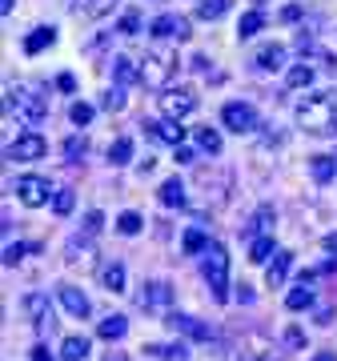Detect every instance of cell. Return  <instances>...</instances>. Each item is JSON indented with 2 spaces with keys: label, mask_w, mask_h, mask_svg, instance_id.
I'll use <instances>...</instances> for the list:
<instances>
[{
  "label": "cell",
  "mask_w": 337,
  "mask_h": 361,
  "mask_svg": "<svg viewBox=\"0 0 337 361\" xmlns=\"http://www.w3.org/2000/svg\"><path fill=\"white\" fill-rule=\"evenodd\" d=\"M298 125L310 137H333L337 133V92L325 89V92H313L298 104Z\"/></svg>",
  "instance_id": "cell-1"
},
{
  "label": "cell",
  "mask_w": 337,
  "mask_h": 361,
  "mask_svg": "<svg viewBox=\"0 0 337 361\" xmlns=\"http://www.w3.org/2000/svg\"><path fill=\"white\" fill-rule=\"evenodd\" d=\"M177 68H181V56L177 49H165V44H157V49L145 52L141 61V80L149 89H168V80L177 77Z\"/></svg>",
  "instance_id": "cell-2"
},
{
  "label": "cell",
  "mask_w": 337,
  "mask_h": 361,
  "mask_svg": "<svg viewBox=\"0 0 337 361\" xmlns=\"http://www.w3.org/2000/svg\"><path fill=\"white\" fill-rule=\"evenodd\" d=\"M201 269H205V281L213 289V301H229V253L225 245H213L205 249V261H201Z\"/></svg>",
  "instance_id": "cell-3"
},
{
  "label": "cell",
  "mask_w": 337,
  "mask_h": 361,
  "mask_svg": "<svg viewBox=\"0 0 337 361\" xmlns=\"http://www.w3.org/2000/svg\"><path fill=\"white\" fill-rule=\"evenodd\" d=\"M8 109H16V116L25 121L28 129H37L40 121L49 116V97H37V92H28V89H8Z\"/></svg>",
  "instance_id": "cell-4"
},
{
  "label": "cell",
  "mask_w": 337,
  "mask_h": 361,
  "mask_svg": "<svg viewBox=\"0 0 337 361\" xmlns=\"http://www.w3.org/2000/svg\"><path fill=\"white\" fill-rule=\"evenodd\" d=\"M16 197H20V205H28V209H40V205H49V197H56V193H52L49 177H37V173H25V177H16Z\"/></svg>",
  "instance_id": "cell-5"
},
{
  "label": "cell",
  "mask_w": 337,
  "mask_h": 361,
  "mask_svg": "<svg viewBox=\"0 0 337 361\" xmlns=\"http://www.w3.org/2000/svg\"><path fill=\"white\" fill-rule=\"evenodd\" d=\"M157 104H161V113H165L168 121H185V116L197 109V92L193 89H161Z\"/></svg>",
  "instance_id": "cell-6"
},
{
  "label": "cell",
  "mask_w": 337,
  "mask_h": 361,
  "mask_svg": "<svg viewBox=\"0 0 337 361\" xmlns=\"http://www.w3.org/2000/svg\"><path fill=\"white\" fill-rule=\"evenodd\" d=\"M221 125L233 129L237 137H241V133H257V109L245 104V101H229L221 109Z\"/></svg>",
  "instance_id": "cell-7"
},
{
  "label": "cell",
  "mask_w": 337,
  "mask_h": 361,
  "mask_svg": "<svg viewBox=\"0 0 337 361\" xmlns=\"http://www.w3.org/2000/svg\"><path fill=\"white\" fill-rule=\"evenodd\" d=\"M49 153V141L40 133H20L13 145H8V161H40Z\"/></svg>",
  "instance_id": "cell-8"
},
{
  "label": "cell",
  "mask_w": 337,
  "mask_h": 361,
  "mask_svg": "<svg viewBox=\"0 0 337 361\" xmlns=\"http://www.w3.org/2000/svg\"><path fill=\"white\" fill-rule=\"evenodd\" d=\"M65 265L68 269H80V273H89V269H97V249H92V237H73L68 241V249H65Z\"/></svg>",
  "instance_id": "cell-9"
},
{
  "label": "cell",
  "mask_w": 337,
  "mask_h": 361,
  "mask_svg": "<svg viewBox=\"0 0 337 361\" xmlns=\"http://www.w3.org/2000/svg\"><path fill=\"white\" fill-rule=\"evenodd\" d=\"M153 37L157 40H189L193 32H189V20L181 13H161L153 20Z\"/></svg>",
  "instance_id": "cell-10"
},
{
  "label": "cell",
  "mask_w": 337,
  "mask_h": 361,
  "mask_svg": "<svg viewBox=\"0 0 337 361\" xmlns=\"http://www.w3.org/2000/svg\"><path fill=\"white\" fill-rule=\"evenodd\" d=\"M165 325L173 334H185L189 341H209L213 337V325H201L197 317H185V313H165Z\"/></svg>",
  "instance_id": "cell-11"
},
{
  "label": "cell",
  "mask_w": 337,
  "mask_h": 361,
  "mask_svg": "<svg viewBox=\"0 0 337 361\" xmlns=\"http://www.w3.org/2000/svg\"><path fill=\"white\" fill-rule=\"evenodd\" d=\"M145 133H149V137H157V141H165V145H173V149H177V145L185 141V129H181V121H145L141 125Z\"/></svg>",
  "instance_id": "cell-12"
},
{
  "label": "cell",
  "mask_w": 337,
  "mask_h": 361,
  "mask_svg": "<svg viewBox=\"0 0 337 361\" xmlns=\"http://www.w3.org/2000/svg\"><path fill=\"white\" fill-rule=\"evenodd\" d=\"M289 265H293V253H289V249H277L273 261L265 265V285H269V289H281L286 277H289Z\"/></svg>",
  "instance_id": "cell-13"
},
{
  "label": "cell",
  "mask_w": 337,
  "mask_h": 361,
  "mask_svg": "<svg viewBox=\"0 0 337 361\" xmlns=\"http://www.w3.org/2000/svg\"><path fill=\"white\" fill-rule=\"evenodd\" d=\"M168 285L165 281H149L141 285V293H137V310H161V305H168Z\"/></svg>",
  "instance_id": "cell-14"
},
{
  "label": "cell",
  "mask_w": 337,
  "mask_h": 361,
  "mask_svg": "<svg viewBox=\"0 0 337 361\" xmlns=\"http://www.w3.org/2000/svg\"><path fill=\"white\" fill-rule=\"evenodd\" d=\"M253 65L261 73H281L286 68V44H261L257 56H253Z\"/></svg>",
  "instance_id": "cell-15"
},
{
  "label": "cell",
  "mask_w": 337,
  "mask_h": 361,
  "mask_svg": "<svg viewBox=\"0 0 337 361\" xmlns=\"http://www.w3.org/2000/svg\"><path fill=\"white\" fill-rule=\"evenodd\" d=\"M61 305H65L68 313H73V317H77V322H85V317H89V297L80 293V289H73V285H61Z\"/></svg>",
  "instance_id": "cell-16"
},
{
  "label": "cell",
  "mask_w": 337,
  "mask_h": 361,
  "mask_svg": "<svg viewBox=\"0 0 337 361\" xmlns=\"http://www.w3.org/2000/svg\"><path fill=\"white\" fill-rule=\"evenodd\" d=\"M52 40H56V28H52V25H40V28H32V32L25 37V52H28V56H37V52L49 49Z\"/></svg>",
  "instance_id": "cell-17"
},
{
  "label": "cell",
  "mask_w": 337,
  "mask_h": 361,
  "mask_svg": "<svg viewBox=\"0 0 337 361\" xmlns=\"http://www.w3.org/2000/svg\"><path fill=\"white\" fill-rule=\"evenodd\" d=\"M97 334H101L104 341H121V337L129 334V317H121V313H109V317L97 325Z\"/></svg>",
  "instance_id": "cell-18"
},
{
  "label": "cell",
  "mask_w": 337,
  "mask_h": 361,
  "mask_svg": "<svg viewBox=\"0 0 337 361\" xmlns=\"http://www.w3.org/2000/svg\"><path fill=\"white\" fill-rule=\"evenodd\" d=\"M113 77H117L121 85H137V80H141V65H137L133 56H113Z\"/></svg>",
  "instance_id": "cell-19"
},
{
  "label": "cell",
  "mask_w": 337,
  "mask_h": 361,
  "mask_svg": "<svg viewBox=\"0 0 337 361\" xmlns=\"http://www.w3.org/2000/svg\"><path fill=\"white\" fill-rule=\"evenodd\" d=\"M310 177L317 180V185H329V180L337 177V161L333 157H310Z\"/></svg>",
  "instance_id": "cell-20"
},
{
  "label": "cell",
  "mask_w": 337,
  "mask_h": 361,
  "mask_svg": "<svg viewBox=\"0 0 337 361\" xmlns=\"http://www.w3.org/2000/svg\"><path fill=\"white\" fill-rule=\"evenodd\" d=\"M25 313H28V322L32 325H44L49 322V297L44 293H28L25 297Z\"/></svg>",
  "instance_id": "cell-21"
},
{
  "label": "cell",
  "mask_w": 337,
  "mask_h": 361,
  "mask_svg": "<svg viewBox=\"0 0 337 361\" xmlns=\"http://www.w3.org/2000/svg\"><path fill=\"white\" fill-rule=\"evenodd\" d=\"M310 305H313V289H310V281H298V289H289V293H286V310L301 313V310H310Z\"/></svg>",
  "instance_id": "cell-22"
},
{
  "label": "cell",
  "mask_w": 337,
  "mask_h": 361,
  "mask_svg": "<svg viewBox=\"0 0 337 361\" xmlns=\"http://www.w3.org/2000/svg\"><path fill=\"white\" fill-rule=\"evenodd\" d=\"M157 197H161V205H168V209L177 205V209H181V205H185V185H181L177 177H168L165 185L157 189Z\"/></svg>",
  "instance_id": "cell-23"
},
{
  "label": "cell",
  "mask_w": 337,
  "mask_h": 361,
  "mask_svg": "<svg viewBox=\"0 0 337 361\" xmlns=\"http://www.w3.org/2000/svg\"><path fill=\"white\" fill-rule=\"evenodd\" d=\"M209 245H213V241L205 237V229H189V233L181 237V249L189 253V257H205V249H209Z\"/></svg>",
  "instance_id": "cell-24"
},
{
  "label": "cell",
  "mask_w": 337,
  "mask_h": 361,
  "mask_svg": "<svg viewBox=\"0 0 337 361\" xmlns=\"http://www.w3.org/2000/svg\"><path fill=\"white\" fill-rule=\"evenodd\" d=\"M89 357V337H65L61 341V361H85Z\"/></svg>",
  "instance_id": "cell-25"
},
{
  "label": "cell",
  "mask_w": 337,
  "mask_h": 361,
  "mask_svg": "<svg viewBox=\"0 0 337 361\" xmlns=\"http://www.w3.org/2000/svg\"><path fill=\"white\" fill-rule=\"evenodd\" d=\"M101 281L109 293H125V265L121 261H113V265H104L101 269Z\"/></svg>",
  "instance_id": "cell-26"
},
{
  "label": "cell",
  "mask_w": 337,
  "mask_h": 361,
  "mask_svg": "<svg viewBox=\"0 0 337 361\" xmlns=\"http://www.w3.org/2000/svg\"><path fill=\"white\" fill-rule=\"evenodd\" d=\"M261 28H265V16L253 8V13H241V20H237V37L249 40V37H257Z\"/></svg>",
  "instance_id": "cell-27"
},
{
  "label": "cell",
  "mask_w": 337,
  "mask_h": 361,
  "mask_svg": "<svg viewBox=\"0 0 337 361\" xmlns=\"http://www.w3.org/2000/svg\"><path fill=\"white\" fill-rule=\"evenodd\" d=\"M273 253H277V249H273V237H253V241H249V261H253V265H265Z\"/></svg>",
  "instance_id": "cell-28"
},
{
  "label": "cell",
  "mask_w": 337,
  "mask_h": 361,
  "mask_svg": "<svg viewBox=\"0 0 337 361\" xmlns=\"http://www.w3.org/2000/svg\"><path fill=\"white\" fill-rule=\"evenodd\" d=\"M229 8H233V0H201V4H197V16H201V20H221Z\"/></svg>",
  "instance_id": "cell-29"
},
{
  "label": "cell",
  "mask_w": 337,
  "mask_h": 361,
  "mask_svg": "<svg viewBox=\"0 0 337 361\" xmlns=\"http://www.w3.org/2000/svg\"><path fill=\"white\" fill-rule=\"evenodd\" d=\"M133 161V137H117L109 145V165H129Z\"/></svg>",
  "instance_id": "cell-30"
},
{
  "label": "cell",
  "mask_w": 337,
  "mask_h": 361,
  "mask_svg": "<svg viewBox=\"0 0 337 361\" xmlns=\"http://www.w3.org/2000/svg\"><path fill=\"white\" fill-rule=\"evenodd\" d=\"M286 85H289V89H310V85H313V68L310 65H293L286 73Z\"/></svg>",
  "instance_id": "cell-31"
},
{
  "label": "cell",
  "mask_w": 337,
  "mask_h": 361,
  "mask_svg": "<svg viewBox=\"0 0 337 361\" xmlns=\"http://www.w3.org/2000/svg\"><path fill=\"white\" fill-rule=\"evenodd\" d=\"M197 145H201L205 153L217 157V153H221V133H217V129H209V125H201V129H197Z\"/></svg>",
  "instance_id": "cell-32"
},
{
  "label": "cell",
  "mask_w": 337,
  "mask_h": 361,
  "mask_svg": "<svg viewBox=\"0 0 337 361\" xmlns=\"http://www.w3.org/2000/svg\"><path fill=\"white\" fill-rule=\"evenodd\" d=\"M141 229H145L141 213H133V209H129V213H121V217H117V233H125V237H137Z\"/></svg>",
  "instance_id": "cell-33"
},
{
  "label": "cell",
  "mask_w": 337,
  "mask_h": 361,
  "mask_svg": "<svg viewBox=\"0 0 337 361\" xmlns=\"http://www.w3.org/2000/svg\"><path fill=\"white\" fill-rule=\"evenodd\" d=\"M89 153V141L85 137H68L65 141V157H68V165H80V157Z\"/></svg>",
  "instance_id": "cell-34"
},
{
  "label": "cell",
  "mask_w": 337,
  "mask_h": 361,
  "mask_svg": "<svg viewBox=\"0 0 337 361\" xmlns=\"http://www.w3.org/2000/svg\"><path fill=\"white\" fill-rule=\"evenodd\" d=\"M117 32H121V37H137V32H141V13H137V8H129V13L121 16Z\"/></svg>",
  "instance_id": "cell-35"
},
{
  "label": "cell",
  "mask_w": 337,
  "mask_h": 361,
  "mask_svg": "<svg viewBox=\"0 0 337 361\" xmlns=\"http://www.w3.org/2000/svg\"><path fill=\"white\" fill-rule=\"evenodd\" d=\"M73 205H77L73 189H56V197H52V209H56L61 217H68V213H73Z\"/></svg>",
  "instance_id": "cell-36"
},
{
  "label": "cell",
  "mask_w": 337,
  "mask_h": 361,
  "mask_svg": "<svg viewBox=\"0 0 337 361\" xmlns=\"http://www.w3.org/2000/svg\"><path fill=\"white\" fill-rule=\"evenodd\" d=\"M101 109L104 113H121V109H125V89H109L101 97Z\"/></svg>",
  "instance_id": "cell-37"
},
{
  "label": "cell",
  "mask_w": 337,
  "mask_h": 361,
  "mask_svg": "<svg viewBox=\"0 0 337 361\" xmlns=\"http://www.w3.org/2000/svg\"><path fill=\"white\" fill-rule=\"evenodd\" d=\"M68 116H73V125H77V129H85V125H89V121H92V104L77 101V104H73V109H68Z\"/></svg>",
  "instance_id": "cell-38"
},
{
  "label": "cell",
  "mask_w": 337,
  "mask_h": 361,
  "mask_svg": "<svg viewBox=\"0 0 337 361\" xmlns=\"http://www.w3.org/2000/svg\"><path fill=\"white\" fill-rule=\"evenodd\" d=\"M80 229H85V237H97V233L104 229V213H97V209L85 213V225H80Z\"/></svg>",
  "instance_id": "cell-39"
},
{
  "label": "cell",
  "mask_w": 337,
  "mask_h": 361,
  "mask_svg": "<svg viewBox=\"0 0 337 361\" xmlns=\"http://www.w3.org/2000/svg\"><path fill=\"white\" fill-rule=\"evenodd\" d=\"M161 357H165V361H189V345H181V341L161 345Z\"/></svg>",
  "instance_id": "cell-40"
},
{
  "label": "cell",
  "mask_w": 337,
  "mask_h": 361,
  "mask_svg": "<svg viewBox=\"0 0 337 361\" xmlns=\"http://www.w3.org/2000/svg\"><path fill=\"white\" fill-rule=\"evenodd\" d=\"M28 249H32V245H8V249H4V265H8V269L20 265V257H25Z\"/></svg>",
  "instance_id": "cell-41"
},
{
  "label": "cell",
  "mask_w": 337,
  "mask_h": 361,
  "mask_svg": "<svg viewBox=\"0 0 337 361\" xmlns=\"http://www.w3.org/2000/svg\"><path fill=\"white\" fill-rule=\"evenodd\" d=\"M286 345H289V349H305V329L289 325V329H286Z\"/></svg>",
  "instance_id": "cell-42"
},
{
  "label": "cell",
  "mask_w": 337,
  "mask_h": 361,
  "mask_svg": "<svg viewBox=\"0 0 337 361\" xmlns=\"http://www.w3.org/2000/svg\"><path fill=\"white\" fill-rule=\"evenodd\" d=\"M113 4H117V0H89V4H85V13H89V16H104Z\"/></svg>",
  "instance_id": "cell-43"
},
{
  "label": "cell",
  "mask_w": 337,
  "mask_h": 361,
  "mask_svg": "<svg viewBox=\"0 0 337 361\" xmlns=\"http://www.w3.org/2000/svg\"><path fill=\"white\" fill-rule=\"evenodd\" d=\"M56 89L61 92H77V77H73V73H61V77H56Z\"/></svg>",
  "instance_id": "cell-44"
},
{
  "label": "cell",
  "mask_w": 337,
  "mask_h": 361,
  "mask_svg": "<svg viewBox=\"0 0 337 361\" xmlns=\"http://www.w3.org/2000/svg\"><path fill=\"white\" fill-rule=\"evenodd\" d=\"M177 165H193V149H185V145H177Z\"/></svg>",
  "instance_id": "cell-45"
},
{
  "label": "cell",
  "mask_w": 337,
  "mask_h": 361,
  "mask_svg": "<svg viewBox=\"0 0 337 361\" xmlns=\"http://www.w3.org/2000/svg\"><path fill=\"white\" fill-rule=\"evenodd\" d=\"M237 301H241V305H249V301H253V289H249V285H241V289H237Z\"/></svg>",
  "instance_id": "cell-46"
},
{
  "label": "cell",
  "mask_w": 337,
  "mask_h": 361,
  "mask_svg": "<svg viewBox=\"0 0 337 361\" xmlns=\"http://www.w3.org/2000/svg\"><path fill=\"white\" fill-rule=\"evenodd\" d=\"M298 16H301V8H298V4H289V8H281V20H298Z\"/></svg>",
  "instance_id": "cell-47"
},
{
  "label": "cell",
  "mask_w": 337,
  "mask_h": 361,
  "mask_svg": "<svg viewBox=\"0 0 337 361\" xmlns=\"http://www.w3.org/2000/svg\"><path fill=\"white\" fill-rule=\"evenodd\" d=\"M32 361H52V353L44 345H37V349H32Z\"/></svg>",
  "instance_id": "cell-48"
},
{
  "label": "cell",
  "mask_w": 337,
  "mask_h": 361,
  "mask_svg": "<svg viewBox=\"0 0 337 361\" xmlns=\"http://www.w3.org/2000/svg\"><path fill=\"white\" fill-rule=\"evenodd\" d=\"M325 249H329V253L337 257V233H329V237H325Z\"/></svg>",
  "instance_id": "cell-49"
},
{
  "label": "cell",
  "mask_w": 337,
  "mask_h": 361,
  "mask_svg": "<svg viewBox=\"0 0 337 361\" xmlns=\"http://www.w3.org/2000/svg\"><path fill=\"white\" fill-rule=\"evenodd\" d=\"M313 361H337V353H313Z\"/></svg>",
  "instance_id": "cell-50"
},
{
  "label": "cell",
  "mask_w": 337,
  "mask_h": 361,
  "mask_svg": "<svg viewBox=\"0 0 337 361\" xmlns=\"http://www.w3.org/2000/svg\"><path fill=\"white\" fill-rule=\"evenodd\" d=\"M0 13H4V16L13 13V0H0Z\"/></svg>",
  "instance_id": "cell-51"
},
{
  "label": "cell",
  "mask_w": 337,
  "mask_h": 361,
  "mask_svg": "<svg viewBox=\"0 0 337 361\" xmlns=\"http://www.w3.org/2000/svg\"><path fill=\"white\" fill-rule=\"evenodd\" d=\"M104 361H125V357H121V353H109V357H104Z\"/></svg>",
  "instance_id": "cell-52"
},
{
  "label": "cell",
  "mask_w": 337,
  "mask_h": 361,
  "mask_svg": "<svg viewBox=\"0 0 337 361\" xmlns=\"http://www.w3.org/2000/svg\"><path fill=\"white\" fill-rule=\"evenodd\" d=\"M77 4H80V0H77Z\"/></svg>",
  "instance_id": "cell-53"
}]
</instances>
